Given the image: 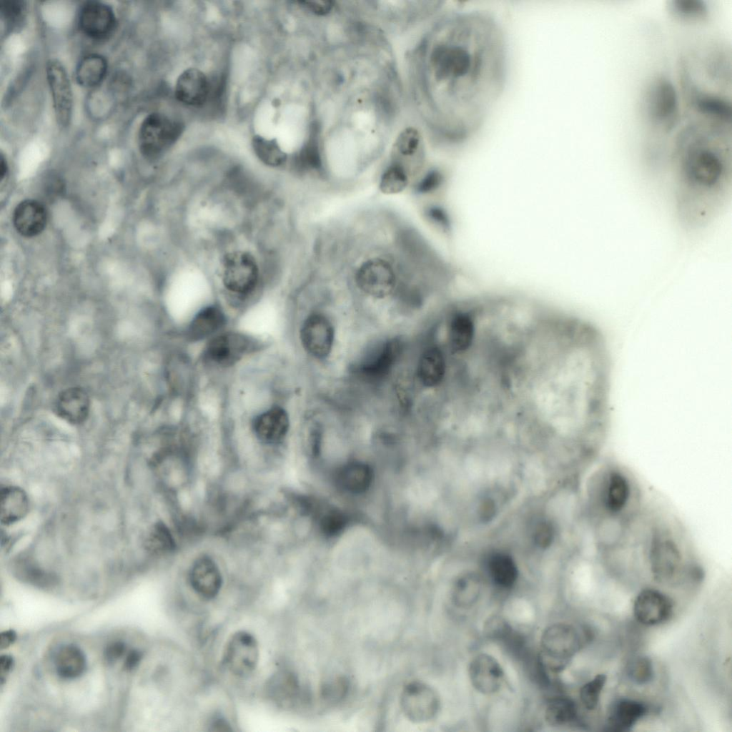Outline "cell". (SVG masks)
Returning <instances> with one entry per match:
<instances>
[{"instance_id": "cell-1", "label": "cell", "mask_w": 732, "mask_h": 732, "mask_svg": "<svg viewBox=\"0 0 732 732\" xmlns=\"http://www.w3.org/2000/svg\"><path fill=\"white\" fill-rule=\"evenodd\" d=\"M434 34L427 56L433 109L443 137L459 144L481 129L504 92L506 35L483 10L454 12Z\"/></svg>"}, {"instance_id": "cell-2", "label": "cell", "mask_w": 732, "mask_h": 732, "mask_svg": "<svg viewBox=\"0 0 732 732\" xmlns=\"http://www.w3.org/2000/svg\"><path fill=\"white\" fill-rule=\"evenodd\" d=\"M681 147L683 186L698 196L718 191L726 178L725 162L720 152L693 130L685 132Z\"/></svg>"}, {"instance_id": "cell-3", "label": "cell", "mask_w": 732, "mask_h": 732, "mask_svg": "<svg viewBox=\"0 0 732 732\" xmlns=\"http://www.w3.org/2000/svg\"><path fill=\"white\" fill-rule=\"evenodd\" d=\"M264 266L261 256L254 249L232 240L224 244L218 252L212 274L227 293L247 297L263 283Z\"/></svg>"}, {"instance_id": "cell-4", "label": "cell", "mask_w": 732, "mask_h": 732, "mask_svg": "<svg viewBox=\"0 0 732 732\" xmlns=\"http://www.w3.org/2000/svg\"><path fill=\"white\" fill-rule=\"evenodd\" d=\"M587 635L586 632H580L568 623L548 626L540 638V660L543 666L555 671L563 669L582 648Z\"/></svg>"}, {"instance_id": "cell-5", "label": "cell", "mask_w": 732, "mask_h": 732, "mask_svg": "<svg viewBox=\"0 0 732 732\" xmlns=\"http://www.w3.org/2000/svg\"><path fill=\"white\" fill-rule=\"evenodd\" d=\"M182 131L179 122L167 115L154 112L142 122L138 133L141 154L149 160L164 155L177 141Z\"/></svg>"}, {"instance_id": "cell-6", "label": "cell", "mask_w": 732, "mask_h": 732, "mask_svg": "<svg viewBox=\"0 0 732 732\" xmlns=\"http://www.w3.org/2000/svg\"><path fill=\"white\" fill-rule=\"evenodd\" d=\"M400 703L405 716L415 723L432 720L438 713L440 706L437 693L420 681H412L403 688Z\"/></svg>"}, {"instance_id": "cell-7", "label": "cell", "mask_w": 732, "mask_h": 732, "mask_svg": "<svg viewBox=\"0 0 732 732\" xmlns=\"http://www.w3.org/2000/svg\"><path fill=\"white\" fill-rule=\"evenodd\" d=\"M258 643L253 635L240 630L228 640L223 653L225 667L234 675L245 677L256 668L259 661Z\"/></svg>"}, {"instance_id": "cell-8", "label": "cell", "mask_w": 732, "mask_h": 732, "mask_svg": "<svg viewBox=\"0 0 732 732\" xmlns=\"http://www.w3.org/2000/svg\"><path fill=\"white\" fill-rule=\"evenodd\" d=\"M645 108L653 123L669 128L678 114V97L672 82L663 77L654 79L646 92Z\"/></svg>"}, {"instance_id": "cell-9", "label": "cell", "mask_w": 732, "mask_h": 732, "mask_svg": "<svg viewBox=\"0 0 732 732\" xmlns=\"http://www.w3.org/2000/svg\"><path fill=\"white\" fill-rule=\"evenodd\" d=\"M46 74L56 122L60 128L65 129L71 121L73 109L72 90L67 72L59 60L52 59L46 64Z\"/></svg>"}, {"instance_id": "cell-10", "label": "cell", "mask_w": 732, "mask_h": 732, "mask_svg": "<svg viewBox=\"0 0 732 732\" xmlns=\"http://www.w3.org/2000/svg\"><path fill=\"white\" fill-rule=\"evenodd\" d=\"M355 280L362 292L375 298L390 295L396 285L392 267L388 262L380 258L364 262L358 269Z\"/></svg>"}, {"instance_id": "cell-11", "label": "cell", "mask_w": 732, "mask_h": 732, "mask_svg": "<svg viewBox=\"0 0 732 732\" xmlns=\"http://www.w3.org/2000/svg\"><path fill=\"white\" fill-rule=\"evenodd\" d=\"M335 332L330 320L320 313L307 317L300 330V340L305 350L312 357L322 360L331 352Z\"/></svg>"}, {"instance_id": "cell-12", "label": "cell", "mask_w": 732, "mask_h": 732, "mask_svg": "<svg viewBox=\"0 0 732 732\" xmlns=\"http://www.w3.org/2000/svg\"><path fill=\"white\" fill-rule=\"evenodd\" d=\"M672 600L659 590L648 588L636 596L633 611L636 620L647 626L667 621L673 613Z\"/></svg>"}, {"instance_id": "cell-13", "label": "cell", "mask_w": 732, "mask_h": 732, "mask_svg": "<svg viewBox=\"0 0 732 732\" xmlns=\"http://www.w3.org/2000/svg\"><path fill=\"white\" fill-rule=\"evenodd\" d=\"M252 340L239 333L228 332L210 340L204 350L207 360L218 365H230L252 349Z\"/></svg>"}, {"instance_id": "cell-14", "label": "cell", "mask_w": 732, "mask_h": 732, "mask_svg": "<svg viewBox=\"0 0 732 732\" xmlns=\"http://www.w3.org/2000/svg\"><path fill=\"white\" fill-rule=\"evenodd\" d=\"M79 25L88 37L101 40L114 31L116 18L113 9L107 4L97 1L84 3L79 15Z\"/></svg>"}, {"instance_id": "cell-15", "label": "cell", "mask_w": 732, "mask_h": 732, "mask_svg": "<svg viewBox=\"0 0 732 732\" xmlns=\"http://www.w3.org/2000/svg\"><path fill=\"white\" fill-rule=\"evenodd\" d=\"M651 567L654 578L663 583L674 580L681 565L679 551L672 540L656 538L651 545Z\"/></svg>"}, {"instance_id": "cell-16", "label": "cell", "mask_w": 732, "mask_h": 732, "mask_svg": "<svg viewBox=\"0 0 732 732\" xmlns=\"http://www.w3.org/2000/svg\"><path fill=\"white\" fill-rule=\"evenodd\" d=\"M469 677L473 687L480 693H496L504 681L503 670L493 656L482 653L476 656L469 666Z\"/></svg>"}, {"instance_id": "cell-17", "label": "cell", "mask_w": 732, "mask_h": 732, "mask_svg": "<svg viewBox=\"0 0 732 732\" xmlns=\"http://www.w3.org/2000/svg\"><path fill=\"white\" fill-rule=\"evenodd\" d=\"M189 581L193 590L202 598L207 600L215 598L219 593L222 577L219 567L209 556H202L193 563Z\"/></svg>"}, {"instance_id": "cell-18", "label": "cell", "mask_w": 732, "mask_h": 732, "mask_svg": "<svg viewBox=\"0 0 732 732\" xmlns=\"http://www.w3.org/2000/svg\"><path fill=\"white\" fill-rule=\"evenodd\" d=\"M209 82L204 72L189 68L180 74L174 89L176 99L189 106H200L208 98Z\"/></svg>"}, {"instance_id": "cell-19", "label": "cell", "mask_w": 732, "mask_h": 732, "mask_svg": "<svg viewBox=\"0 0 732 732\" xmlns=\"http://www.w3.org/2000/svg\"><path fill=\"white\" fill-rule=\"evenodd\" d=\"M89 397L80 387H71L62 390L58 395L54 404V412L56 415L73 425L84 422L89 415Z\"/></svg>"}, {"instance_id": "cell-20", "label": "cell", "mask_w": 732, "mask_h": 732, "mask_svg": "<svg viewBox=\"0 0 732 732\" xmlns=\"http://www.w3.org/2000/svg\"><path fill=\"white\" fill-rule=\"evenodd\" d=\"M47 217L46 209L41 202L35 199H26L14 209L12 222L19 234L26 237H32L44 229Z\"/></svg>"}, {"instance_id": "cell-21", "label": "cell", "mask_w": 732, "mask_h": 732, "mask_svg": "<svg viewBox=\"0 0 732 732\" xmlns=\"http://www.w3.org/2000/svg\"><path fill=\"white\" fill-rule=\"evenodd\" d=\"M648 711L642 701L620 698L613 702L608 711L605 728L613 732L628 731Z\"/></svg>"}, {"instance_id": "cell-22", "label": "cell", "mask_w": 732, "mask_h": 732, "mask_svg": "<svg viewBox=\"0 0 732 732\" xmlns=\"http://www.w3.org/2000/svg\"><path fill=\"white\" fill-rule=\"evenodd\" d=\"M402 350L399 339L385 342L371 358L359 364L355 371L368 380H378L390 372Z\"/></svg>"}, {"instance_id": "cell-23", "label": "cell", "mask_w": 732, "mask_h": 732, "mask_svg": "<svg viewBox=\"0 0 732 732\" xmlns=\"http://www.w3.org/2000/svg\"><path fill=\"white\" fill-rule=\"evenodd\" d=\"M290 425L287 412L274 407L258 415L253 422V430L259 440L266 443H277L287 435Z\"/></svg>"}, {"instance_id": "cell-24", "label": "cell", "mask_w": 732, "mask_h": 732, "mask_svg": "<svg viewBox=\"0 0 732 732\" xmlns=\"http://www.w3.org/2000/svg\"><path fill=\"white\" fill-rule=\"evenodd\" d=\"M448 342L455 353H463L472 345L475 335V324L471 314L461 310L454 313L448 324Z\"/></svg>"}, {"instance_id": "cell-25", "label": "cell", "mask_w": 732, "mask_h": 732, "mask_svg": "<svg viewBox=\"0 0 732 732\" xmlns=\"http://www.w3.org/2000/svg\"><path fill=\"white\" fill-rule=\"evenodd\" d=\"M446 372V360L442 351L437 347H430L422 354L417 367V375L421 383L427 387L440 385Z\"/></svg>"}, {"instance_id": "cell-26", "label": "cell", "mask_w": 732, "mask_h": 732, "mask_svg": "<svg viewBox=\"0 0 732 732\" xmlns=\"http://www.w3.org/2000/svg\"><path fill=\"white\" fill-rule=\"evenodd\" d=\"M225 323V315L222 310L216 305L202 308L194 317L188 327L187 335L192 340L206 338L219 329Z\"/></svg>"}, {"instance_id": "cell-27", "label": "cell", "mask_w": 732, "mask_h": 732, "mask_svg": "<svg viewBox=\"0 0 732 732\" xmlns=\"http://www.w3.org/2000/svg\"><path fill=\"white\" fill-rule=\"evenodd\" d=\"M1 523L11 525L23 518L29 510L25 492L17 487L7 486L1 490Z\"/></svg>"}, {"instance_id": "cell-28", "label": "cell", "mask_w": 732, "mask_h": 732, "mask_svg": "<svg viewBox=\"0 0 732 732\" xmlns=\"http://www.w3.org/2000/svg\"><path fill=\"white\" fill-rule=\"evenodd\" d=\"M55 665L56 672L61 678H76L82 675L86 670V656L77 646L66 645L58 651Z\"/></svg>"}, {"instance_id": "cell-29", "label": "cell", "mask_w": 732, "mask_h": 732, "mask_svg": "<svg viewBox=\"0 0 732 732\" xmlns=\"http://www.w3.org/2000/svg\"><path fill=\"white\" fill-rule=\"evenodd\" d=\"M107 69V61L103 56L98 54H87L79 61L76 66V81L84 87H94L104 80Z\"/></svg>"}, {"instance_id": "cell-30", "label": "cell", "mask_w": 732, "mask_h": 732, "mask_svg": "<svg viewBox=\"0 0 732 732\" xmlns=\"http://www.w3.org/2000/svg\"><path fill=\"white\" fill-rule=\"evenodd\" d=\"M252 148L258 160L267 167L280 168L287 161L286 152L275 139L254 135L252 139Z\"/></svg>"}, {"instance_id": "cell-31", "label": "cell", "mask_w": 732, "mask_h": 732, "mask_svg": "<svg viewBox=\"0 0 732 732\" xmlns=\"http://www.w3.org/2000/svg\"><path fill=\"white\" fill-rule=\"evenodd\" d=\"M488 570L494 583L503 588L512 587L518 578L515 563L503 553H495L489 558Z\"/></svg>"}, {"instance_id": "cell-32", "label": "cell", "mask_w": 732, "mask_h": 732, "mask_svg": "<svg viewBox=\"0 0 732 732\" xmlns=\"http://www.w3.org/2000/svg\"><path fill=\"white\" fill-rule=\"evenodd\" d=\"M481 591V583L477 577L463 576L456 581L452 588L451 601L458 608H470L479 600Z\"/></svg>"}, {"instance_id": "cell-33", "label": "cell", "mask_w": 732, "mask_h": 732, "mask_svg": "<svg viewBox=\"0 0 732 732\" xmlns=\"http://www.w3.org/2000/svg\"><path fill=\"white\" fill-rule=\"evenodd\" d=\"M577 715L575 703L567 696H558L550 700L545 711L546 721L554 726L571 723L576 719Z\"/></svg>"}, {"instance_id": "cell-34", "label": "cell", "mask_w": 732, "mask_h": 732, "mask_svg": "<svg viewBox=\"0 0 732 732\" xmlns=\"http://www.w3.org/2000/svg\"><path fill=\"white\" fill-rule=\"evenodd\" d=\"M629 496V485L626 478L619 473L609 476L605 503L611 512L620 511L626 504Z\"/></svg>"}, {"instance_id": "cell-35", "label": "cell", "mask_w": 732, "mask_h": 732, "mask_svg": "<svg viewBox=\"0 0 732 732\" xmlns=\"http://www.w3.org/2000/svg\"><path fill=\"white\" fill-rule=\"evenodd\" d=\"M694 104L698 111L704 115L725 122L731 121V104L721 97L701 94L696 97Z\"/></svg>"}, {"instance_id": "cell-36", "label": "cell", "mask_w": 732, "mask_h": 732, "mask_svg": "<svg viewBox=\"0 0 732 732\" xmlns=\"http://www.w3.org/2000/svg\"><path fill=\"white\" fill-rule=\"evenodd\" d=\"M668 8L673 16L685 21H702L708 15V6L701 0H672Z\"/></svg>"}, {"instance_id": "cell-37", "label": "cell", "mask_w": 732, "mask_h": 732, "mask_svg": "<svg viewBox=\"0 0 732 732\" xmlns=\"http://www.w3.org/2000/svg\"><path fill=\"white\" fill-rule=\"evenodd\" d=\"M371 480V472L365 465L353 463L345 467L340 474V482L345 489L352 492H361L367 488Z\"/></svg>"}, {"instance_id": "cell-38", "label": "cell", "mask_w": 732, "mask_h": 732, "mask_svg": "<svg viewBox=\"0 0 732 732\" xmlns=\"http://www.w3.org/2000/svg\"><path fill=\"white\" fill-rule=\"evenodd\" d=\"M295 165L302 172L321 169L322 160L315 127L312 131L308 141L297 154Z\"/></svg>"}, {"instance_id": "cell-39", "label": "cell", "mask_w": 732, "mask_h": 732, "mask_svg": "<svg viewBox=\"0 0 732 732\" xmlns=\"http://www.w3.org/2000/svg\"><path fill=\"white\" fill-rule=\"evenodd\" d=\"M408 184V176L405 169L400 164H392L382 174L380 182V189L387 194H393L403 191Z\"/></svg>"}, {"instance_id": "cell-40", "label": "cell", "mask_w": 732, "mask_h": 732, "mask_svg": "<svg viewBox=\"0 0 732 732\" xmlns=\"http://www.w3.org/2000/svg\"><path fill=\"white\" fill-rule=\"evenodd\" d=\"M626 674L633 683L638 686L647 685L654 678L655 673L653 662L647 656H636L628 663Z\"/></svg>"}, {"instance_id": "cell-41", "label": "cell", "mask_w": 732, "mask_h": 732, "mask_svg": "<svg viewBox=\"0 0 732 732\" xmlns=\"http://www.w3.org/2000/svg\"><path fill=\"white\" fill-rule=\"evenodd\" d=\"M605 682L606 676L600 673L582 686L580 689V699L587 710L593 711L597 708Z\"/></svg>"}, {"instance_id": "cell-42", "label": "cell", "mask_w": 732, "mask_h": 732, "mask_svg": "<svg viewBox=\"0 0 732 732\" xmlns=\"http://www.w3.org/2000/svg\"><path fill=\"white\" fill-rule=\"evenodd\" d=\"M274 694L277 698L291 703L300 693V686L296 677L290 673H282L274 679Z\"/></svg>"}, {"instance_id": "cell-43", "label": "cell", "mask_w": 732, "mask_h": 732, "mask_svg": "<svg viewBox=\"0 0 732 732\" xmlns=\"http://www.w3.org/2000/svg\"><path fill=\"white\" fill-rule=\"evenodd\" d=\"M349 686L348 680L345 677L331 678L321 686L320 697L328 703H338L346 696Z\"/></svg>"}, {"instance_id": "cell-44", "label": "cell", "mask_w": 732, "mask_h": 732, "mask_svg": "<svg viewBox=\"0 0 732 732\" xmlns=\"http://www.w3.org/2000/svg\"><path fill=\"white\" fill-rule=\"evenodd\" d=\"M173 545V539L168 529L162 523L154 525L147 539L148 549L154 553H164Z\"/></svg>"}, {"instance_id": "cell-45", "label": "cell", "mask_w": 732, "mask_h": 732, "mask_svg": "<svg viewBox=\"0 0 732 732\" xmlns=\"http://www.w3.org/2000/svg\"><path fill=\"white\" fill-rule=\"evenodd\" d=\"M26 4L19 0L3 1L0 4V14L6 27L18 25L24 17Z\"/></svg>"}, {"instance_id": "cell-46", "label": "cell", "mask_w": 732, "mask_h": 732, "mask_svg": "<svg viewBox=\"0 0 732 732\" xmlns=\"http://www.w3.org/2000/svg\"><path fill=\"white\" fill-rule=\"evenodd\" d=\"M486 635L492 639L507 641L513 634L510 625L500 617L493 616L485 625Z\"/></svg>"}, {"instance_id": "cell-47", "label": "cell", "mask_w": 732, "mask_h": 732, "mask_svg": "<svg viewBox=\"0 0 732 732\" xmlns=\"http://www.w3.org/2000/svg\"><path fill=\"white\" fill-rule=\"evenodd\" d=\"M420 142V136L418 132L412 128H408L400 134L396 147L402 155L411 156L417 152Z\"/></svg>"}, {"instance_id": "cell-48", "label": "cell", "mask_w": 732, "mask_h": 732, "mask_svg": "<svg viewBox=\"0 0 732 732\" xmlns=\"http://www.w3.org/2000/svg\"><path fill=\"white\" fill-rule=\"evenodd\" d=\"M64 191V182L59 175L49 174L43 179L42 192L45 199L51 201L60 197Z\"/></svg>"}, {"instance_id": "cell-49", "label": "cell", "mask_w": 732, "mask_h": 732, "mask_svg": "<svg viewBox=\"0 0 732 732\" xmlns=\"http://www.w3.org/2000/svg\"><path fill=\"white\" fill-rule=\"evenodd\" d=\"M553 535L552 525L548 522H541L534 530L533 540L538 546L545 548L550 545Z\"/></svg>"}, {"instance_id": "cell-50", "label": "cell", "mask_w": 732, "mask_h": 732, "mask_svg": "<svg viewBox=\"0 0 732 732\" xmlns=\"http://www.w3.org/2000/svg\"><path fill=\"white\" fill-rule=\"evenodd\" d=\"M442 175L437 170H431L417 183L416 190L420 193H428L440 184Z\"/></svg>"}, {"instance_id": "cell-51", "label": "cell", "mask_w": 732, "mask_h": 732, "mask_svg": "<svg viewBox=\"0 0 732 732\" xmlns=\"http://www.w3.org/2000/svg\"><path fill=\"white\" fill-rule=\"evenodd\" d=\"M126 646L122 641H115L109 644L104 651V658L108 664L117 661L124 653Z\"/></svg>"}, {"instance_id": "cell-52", "label": "cell", "mask_w": 732, "mask_h": 732, "mask_svg": "<svg viewBox=\"0 0 732 732\" xmlns=\"http://www.w3.org/2000/svg\"><path fill=\"white\" fill-rule=\"evenodd\" d=\"M306 9L317 15L328 14L333 7V1H301Z\"/></svg>"}, {"instance_id": "cell-53", "label": "cell", "mask_w": 732, "mask_h": 732, "mask_svg": "<svg viewBox=\"0 0 732 732\" xmlns=\"http://www.w3.org/2000/svg\"><path fill=\"white\" fill-rule=\"evenodd\" d=\"M427 218L433 224L441 227H447V219L444 212L439 207H430L425 211Z\"/></svg>"}, {"instance_id": "cell-54", "label": "cell", "mask_w": 732, "mask_h": 732, "mask_svg": "<svg viewBox=\"0 0 732 732\" xmlns=\"http://www.w3.org/2000/svg\"><path fill=\"white\" fill-rule=\"evenodd\" d=\"M142 658V653L137 650L130 651L124 661V668L127 671L134 670L139 664Z\"/></svg>"}, {"instance_id": "cell-55", "label": "cell", "mask_w": 732, "mask_h": 732, "mask_svg": "<svg viewBox=\"0 0 732 732\" xmlns=\"http://www.w3.org/2000/svg\"><path fill=\"white\" fill-rule=\"evenodd\" d=\"M14 666V659L9 655H3L0 658V673L1 683Z\"/></svg>"}, {"instance_id": "cell-56", "label": "cell", "mask_w": 732, "mask_h": 732, "mask_svg": "<svg viewBox=\"0 0 732 732\" xmlns=\"http://www.w3.org/2000/svg\"><path fill=\"white\" fill-rule=\"evenodd\" d=\"M16 638V634L13 630H8L2 632L0 635V648L5 649L12 645Z\"/></svg>"}, {"instance_id": "cell-57", "label": "cell", "mask_w": 732, "mask_h": 732, "mask_svg": "<svg viewBox=\"0 0 732 732\" xmlns=\"http://www.w3.org/2000/svg\"><path fill=\"white\" fill-rule=\"evenodd\" d=\"M481 517L485 520H489L492 518L495 512V507L494 503L492 500H488L483 503L481 508Z\"/></svg>"}, {"instance_id": "cell-58", "label": "cell", "mask_w": 732, "mask_h": 732, "mask_svg": "<svg viewBox=\"0 0 732 732\" xmlns=\"http://www.w3.org/2000/svg\"><path fill=\"white\" fill-rule=\"evenodd\" d=\"M212 727L213 728V729H212L213 731H231V729L229 728V726L227 724V723L224 722V721H222L221 718L220 719L218 718L217 720L215 719V721H214L212 722Z\"/></svg>"}, {"instance_id": "cell-59", "label": "cell", "mask_w": 732, "mask_h": 732, "mask_svg": "<svg viewBox=\"0 0 732 732\" xmlns=\"http://www.w3.org/2000/svg\"><path fill=\"white\" fill-rule=\"evenodd\" d=\"M8 172V166L4 156L1 154L0 157V178L2 181Z\"/></svg>"}]
</instances>
